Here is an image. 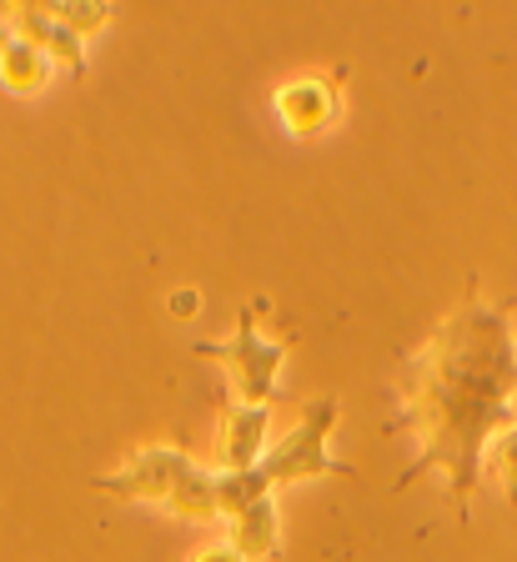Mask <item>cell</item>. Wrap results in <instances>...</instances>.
Returning a JSON list of instances; mask_svg holds the SVG:
<instances>
[{
    "instance_id": "15",
    "label": "cell",
    "mask_w": 517,
    "mask_h": 562,
    "mask_svg": "<svg viewBox=\"0 0 517 562\" xmlns=\"http://www.w3.org/2000/svg\"><path fill=\"white\" fill-rule=\"evenodd\" d=\"M191 562H241V558H236L232 542H212V548H201Z\"/></svg>"
},
{
    "instance_id": "8",
    "label": "cell",
    "mask_w": 517,
    "mask_h": 562,
    "mask_svg": "<svg viewBox=\"0 0 517 562\" xmlns=\"http://www.w3.org/2000/svg\"><path fill=\"white\" fill-rule=\"evenodd\" d=\"M241 562H271L282 558V513H277V497H261L257 507L232 517V538Z\"/></svg>"
},
{
    "instance_id": "7",
    "label": "cell",
    "mask_w": 517,
    "mask_h": 562,
    "mask_svg": "<svg viewBox=\"0 0 517 562\" xmlns=\"http://www.w3.org/2000/svg\"><path fill=\"white\" fill-rule=\"evenodd\" d=\"M11 21H15V35L36 41L56 66H66L71 76H86V35H76L71 25L60 21L56 5H21V11H11Z\"/></svg>"
},
{
    "instance_id": "6",
    "label": "cell",
    "mask_w": 517,
    "mask_h": 562,
    "mask_svg": "<svg viewBox=\"0 0 517 562\" xmlns=\"http://www.w3.org/2000/svg\"><path fill=\"white\" fill-rule=\"evenodd\" d=\"M337 81L331 76H296L277 91V116L292 136H317L322 126H331L337 116Z\"/></svg>"
},
{
    "instance_id": "14",
    "label": "cell",
    "mask_w": 517,
    "mask_h": 562,
    "mask_svg": "<svg viewBox=\"0 0 517 562\" xmlns=\"http://www.w3.org/2000/svg\"><path fill=\"white\" fill-rule=\"evenodd\" d=\"M166 312H171V316H196L201 312V292H196V286L171 292V296H166Z\"/></svg>"
},
{
    "instance_id": "4",
    "label": "cell",
    "mask_w": 517,
    "mask_h": 562,
    "mask_svg": "<svg viewBox=\"0 0 517 562\" xmlns=\"http://www.w3.org/2000/svg\"><path fill=\"white\" fill-rule=\"evenodd\" d=\"M196 468L187 447H171V442H156V447H142L131 452L126 468L116 472H95L91 487L106 492V497H126V503H156L166 507V497L177 492V482Z\"/></svg>"
},
{
    "instance_id": "5",
    "label": "cell",
    "mask_w": 517,
    "mask_h": 562,
    "mask_svg": "<svg viewBox=\"0 0 517 562\" xmlns=\"http://www.w3.org/2000/svg\"><path fill=\"white\" fill-rule=\"evenodd\" d=\"M267 437H271V407L257 402H236L222 417V432H216V462L222 472H247L267 457Z\"/></svg>"
},
{
    "instance_id": "12",
    "label": "cell",
    "mask_w": 517,
    "mask_h": 562,
    "mask_svg": "<svg viewBox=\"0 0 517 562\" xmlns=\"http://www.w3.org/2000/svg\"><path fill=\"white\" fill-rule=\"evenodd\" d=\"M482 462H487V472L503 482L507 503L517 507V422H513V427H503V432L487 442V457H482Z\"/></svg>"
},
{
    "instance_id": "3",
    "label": "cell",
    "mask_w": 517,
    "mask_h": 562,
    "mask_svg": "<svg viewBox=\"0 0 517 562\" xmlns=\"http://www.w3.org/2000/svg\"><path fill=\"white\" fill-rule=\"evenodd\" d=\"M337 422H341V402L337 397L306 402L292 432L277 437V442L267 447V457L257 462L261 477H267L271 487H277V482H306V477H352L357 482L352 462H341V457L327 452V437H331Z\"/></svg>"
},
{
    "instance_id": "11",
    "label": "cell",
    "mask_w": 517,
    "mask_h": 562,
    "mask_svg": "<svg viewBox=\"0 0 517 562\" xmlns=\"http://www.w3.org/2000/svg\"><path fill=\"white\" fill-rule=\"evenodd\" d=\"M261 497H271V482L261 477V468H247V472H216V513L222 517H236L257 507Z\"/></svg>"
},
{
    "instance_id": "10",
    "label": "cell",
    "mask_w": 517,
    "mask_h": 562,
    "mask_svg": "<svg viewBox=\"0 0 517 562\" xmlns=\"http://www.w3.org/2000/svg\"><path fill=\"white\" fill-rule=\"evenodd\" d=\"M166 513L196 517V522H206V517H222V513H216V472L191 468L187 477L177 482V492L166 497Z\"/></svg>"
},
{
    "instance_id": "9",
    "label": "cell",
    "mask_w": 517,
    "mask_h": 562,
    "mask_svg": "<svg viewBox=\"0 0 517 562\" xmlns=\"http://www.w3.org/2000/svg\"><path fill=\"white\" fill-rule=\"evenodd\" d=\"M50 76H56V60H50L36 41L15 35V41L0 46V86H5V91L36 95L41 86H50Z\"/></svg>"
},
{
    "instance_id": "13",
    "label": "cell",
    "mask_w": 517,
    "mask_h": 562,
    "mask_svg": "<svg viewBox=\"0 0 517 562\" xmlns=\"http://www.w3.org/2000/svg\"><path fill=\"white\" fill-rule=\"evenodd\" d=\"M56 15L71 25L76 35H91V31H101V25H111V15L116 11H111L106 0H60Z\"/></svg>"
},
{
    "instance_id": "16",
    "label": "cell",
    "mask_w": 517,
    "mask_h": 562,
    "mask_svg": "<svg viewBox=\"0 0 517 562\" xmlns=\"http://www.w3.org/2000/svg\"><path fill=\"white\" fill-rule=\"evenodd\" d=\"M5 41H15V21H11V11L0 5V46H5Z\"/></svg>"
},
{
    "instance_id": "2",
    "label": "cell",
    "mask_w": 517,
    "mask_h": 562,
    "mask_svg": "<svg viewBox=\"0 0 517 562\" xmlns=\"http://www.w3.org/2000/svg\"><path fill=\"white\" fill-rule=\"evenodd\" d=\"M191 351L206 357V362H222L226 382L236 386V397L241 402L267 407V402L282 397V362H286V351H292V341L261 337L257 331V302H241V312H236V331L226 341H191Z\"/></svg>"
},
{
    "instance_id": "1",
    "label": "cell",
    "mask_w": 517,
    "mask_h": 562,
    "mask_svg": "<svg viewBox=\"0 0 517 562\" xmlns=\"http://www.w3.org/2000/svg\"><path fill=\"white\" fill-rule=\"evenodd\" d=\"M513 397L517 337L507 306H493L477 292V281H468V296L402 362L397 412L387 417V432H412L417 457L397 472V492L437 468L447 472L452 507L468 522L487 442L517 422Z\"/></svg>"
}]
</instances>
